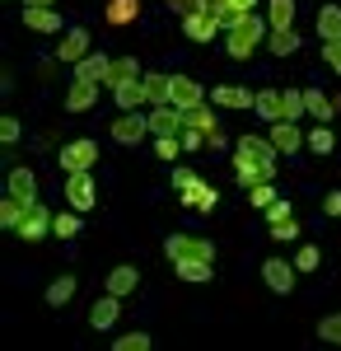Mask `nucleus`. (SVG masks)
Masks as SVG:
<instances>
[{
	"label": "nucleus",
	"instance_id": "2eb2a0df",
	"mask_svg": "<svg viewBox=\"0 0 341 351\" xmlns=\"http://www.w3.org/2000/svg\"><path fill=\"white\" fill-rule=\"evenodd\" d=\"M108 71H112V56H103V52H89V56H84V61L75 66V80L108 84Z\"/></svg>",
	"mask_w": 341,
	"mask_h": 351
},
{
	"label": "nucleus",
	"instance_id": "a18cd8bd",
	"mask_svg": "<svg viewBox=\"0 0 341 351\" xmlns=\"http://www.w3.org/2000/svg\"><path fill=\"white\" fill-rule=\"evenodd\" d=\"M323 61L332 75H341V43H323Z\"/></svg>",
	"mask_w": 341,
	"mask_h": 351
},
{
	"label": "nucleus",
	"instance_id": "9d476101",
	"mask_svg": "<svg viewBox=\"0 0 341 351\" xmlns=\"http://www.w3.org/2000/svg\"><path fill=\"white\" fill-rule=\"evenodd\" d=\"M215 33H225V28H220V19H215L210 10H192V14H183V38H192V43H210Z\"/></svg>",
	"mask_w": 341,
	"mask_h": 351
},
{
	"label": "nucleus",
	"instance_id": "2f4dec72",
	"mask_svg": "<svg viewBox=\"0 0 341 351\" xmlns=\"http://www.w3.org/2000/svg\"><path fill=\"white\" fill-rule=\"evenodd\" d=\"M183 112H187V127H197V132H206V136L220 132V122H215V112H210L206 104H197V108H183Z\"/></svg>",
	"mask_w": 341,
	"mask_h": 351
},
{
	"label": "nucleus",
	"instance_id": "4468645a",
	"mask_svg": "<svg viewBox=\"0 0 341 351\" xmlns=\"http://www.w3.org/2000/svg\"><path fill=\"white\" fill-rule=\"evenodd\" d=\"M253 112H257L262 122H286V99H281V89H257Z\"/></svg>",
	"mask_w": 341,
	"mask_h": 351
},
{
	"label": "nucleus",
	"instance_id": "423d86ee",
	"mask_svg": "<svg viewBox=\"0 0 341 351\" xmlns=\"http://www.w3.org/2000/svg\"><path fill=\"white\" fill-rule=\"evenodd\" d=\"M89 52H94L89 28H66V33H61V43H56V61H61V66H79Z\"/></svg>",
	"mask_w": 341,
	"mask_h": 351
},
{
	"label": "nucleus",
	"instance_id": "5701e85b",
	"mask_svg": "<svg viewBox=\"0 0 341 351\" xmlns=\"http://www.w3.org/2000/svg\"><path fill=\"white\" fill-rule=\"evenodd\" d=\"M112 104H117L122 112H136L140 104H150V99H145V84H140V80H127V84H117V89H112Z\"/></svg>",
	"mask_w": 341,
	"mask_h": 351
},
{
	"label": "nucleus",
	"instance_id": "f257e3e1",
	"mask_svg": "<svg viewBox=\"0 0 341 351\" xmlns=\"http://www.w3.org/2000/svg\"><path fill=\"white\" fill-rule=\"evenodd\" d=\"M276 164H281V150L271 145V136H243L234 145V173H238L243 188L271 183L276 178Z\"/></svg>",
	"mask_w": 341,
	"mask_h": 351
},
{
	"label": "nucleus",
	"instance_id": "aec40b11",
	"mask_svg": "<svg viewBox=\"0 0 341 351\" xmlns=\"http://www.w3.org/2000/svg\"><path fill=\"white\" fill-rule=\"evenodd\" d=\"M206 94H201V84L192 80V75H173V94H168V104H178V108H197Z\"/></svg>",
	"mask_w": 341,
	"mask_h": 351
},
{
	"label": "nucleus",
	"instance_id": "4c0bfd02",
	"mask_svg": "<svg viewBox=\"0 0 341 351\" xmlns=\"http://www.w3.org/2000/svg\"><path fill=\"white\" fill-rule=\"evenodd\" d=\"M281 99H286V122H299L304 117V89H286Z\"/></svg>",
	"mask_w": 341,
	"mask_h": 351
},
{
	"label": "nucleus",
	"instance_id": "c9c22d12",
	"mask_svg": "<svg viewBox=\"0 0 341 351\" xmlns=\"http://www.w3.org/2000/svg\"><path fill=\"white\" fill-rule=\"evenodd\" d=\"M19 216H24V202H19V197H5V202H0V225H5V230H14Z\"/></svg>",
	"mask_w": 341,
	"mask_h": 351
},
{
	"label": "nucleus",
	"instance_id": "a211bd4d",
	"mask_svg": "<svg viewBox=\"0 0 341 351\" xmlns=\"http://www.w3.org/2000/svg\"><path fill=\"white\" fill-rule=\"evenodd\" d=\"M117 314H122V295H108L103 291V300H94V309H89V324L103 332V328L117 324Z\"/></svg>",
	"mask_w": 341,
	"mask_h": 351
},
{
	"label": "nucleus",
	"instance_id": "f03ea898",
	"mask_svg": "<svg viewBox=\"0 0 341 351\" xmlns=\"http://www.w3.org/2000/svg\"><path fill=\"white\" fill-rule=\"evenodd\" d=\"M266 38V24L257 14H243L234 28H225V52L234 56V61H248V56L257 52V43Z\"/></svg>",
	"mask_w": 341,
	"mask_h": 351
},
{
	"label": "nucleus",
	"instance_id": "393cba45",
	"mask_svg": "<svg viewBox=\"0 0 341 351\" xmlns=\"http://www.w3.org/2000/svg\"><path fill=\"white\" fill-rule=\"evenodd\" d=\"M145 71L136 66V56H112V71H108V89H117V84H127V80H140Z\"/></svg>",
	"mask_w": 341,
	"mask_h": 351
},
{
	"label": "nucleus",
	"instance_id": "a19ab883",
	"mask_svg": "<svg viewBox=\"0 0 341 351\" xmlns=\"http://www.w3.org/2000/svg\"><path fill=\"white\" fill-rule=\"evenodd\" d=\"M215 206H220V192L210 188V183L197 192V197H192V211H215Z\"/></svg>",
	"mask_w": 341,
	"mask_h": 351
},
{
	"label": "nucleus",
	"instance_id": "f704fd0d",
	"mask_svg": "<svg viewBox=\"0 0 341 351\" xmlns=\"http://www.w3.org/2000/svg\"><path fill=\"white\" fill-rule=\"evenodd\" d=\"M309 150H314V155H332V150H337V141H332V132H327V122H318V132L309 136Z\"/></svg>",
	"mask_w": 341,
	"mask_h": 351
},
{
	"label": "nucleus",
	"instance_id": "7ed1b4c3",
	"mask_svg": "<svg viewBox=\"0 0 341 351\" xmlns=\"http://www.w3.org/2000/svg\"><path fill=\"white\" fill-rule=\"evenodd\" d=\"M164 253H168V263H215V243L210 239H197V234H168L164 239Z\"/></svg>",
	"mask_w": 341,
	"mask_h": 351
},
{
	"label": "nucleus",
	"instance_id": "473e14b6",
	"mask_svg": "<svg viewBox=\"0 0 341 351\" xmlns=\"http://www.w3.org/2000/svg\"><path fill=\"white\" fill-rule=\"evenodd\" d=\"M271 10V28H294V0H266Z\"/></svg>",
	"mask_w": 341,
	"mask_h": 351
},
{
	"label": "nucleus",
	"instance_id": "de8ad7c7",
	"mask_svg": "<svg viewBox=\"0 0 341 351\" xmlns=\"http://www.w3.org/2000/svg\"><path fill=\"white\" fill-rule=\"evenodd\" d=\"M290 216H294V211H290V202H281V197L266 206V220H271V225H281V220H290Z\"/></svg>",
	"mask_w": 341,
	"mask_h": 351
},
{
	"label": "nucleus",
	"instance_id": "e433bc0d",
	"mask_svg": "<svg viewBox=\"0 0 341 351\" xmlns=\"http://www.w3.org/2000/svg\"><path fill=\"white\" fill-rule=\"evenodd\" d=\"M150 342H155L150 332H127V337L112 342V351H150Z\"/></svg>",
	"mask_w": 341,
	"mask_h": 351
},
{
	"label": "nucleus",
	"instance_id": "f3484780",
	"mask_svg": "<svg viewBox=\"0 0 341 351\" xmlns=\"http://www.w3.org/2000/svg\"><path fill=\"white\" fill-rule=\"evenodd\" d=\"M10 197H19L24 206H33L38 202V178H33V169H10Z\"/></svg>",
	"mask_w": 341,
	"mask_h": 351
},
{
	"label": "nucleus",
	"instance_id": "c03bdc74",
	"mask_svg": "<svg viewBox=\"0 0 341 351\" xmlns=\"http://www.w3.org/2000/svg\"><path fill=\"white\" fill-rule=\"evenodd\" d=\"M178 141H183V150H201V145H210V136H206V132H197V127H187Z\"/></svg>",
	"mask_w": 341,
	"mask_h": 351
},
{
	"label": "nucleus",
	"instance_id": "09e8293b",
	"mask_svg": "<svg viewBox=\"0 0 341 351\" xmlns=\"http://www.w3.org/2000/svg\"><path fill=\"white\" fill-rule=\"evenodd\" d=\"M323 211H327V216H341V192H327V197H323Z\"/></svg>",
	"mask_w": 341,
	"mask_h": 351
},
{
	"label": "nucleus",
	"instance_id": "bb28decb",
	"mask_svg": "<svg viewBox=\"0 0 341 351\" xmlns=\"http://www.w3.org/2000/svg\"><path fill=\"white\" fill-rule=\"evenodd\" d=\"M332 108H337V104H332L323 89H304V112H314L318 122H332V117H337Z\"/></svg>",
	"mask_w": 341,
	"mask_h": 351
},
{
	"label": "nucleus",
	"instance_id": "37998d69",
	"mask_svg": "<svg viewBox=\"0 0 341 351\" xmlns=\"http://www.w3.org/2000/svg\"><path fill=\"white\" fill-rule=\"evenodd\" d=\"M248 202H253V206H271V202H276V188H271V183H257V188H248Z\"/></svg>",
	"mask_w": 341,
	"mask_h": 351
},
{
	"label": "nucleus",
	"instance_id": "6e6552de",
	"mask_svg": "<svg viewBox=\"0 0 341 351\" xmlns=\"http://www.w3.org/2000/svg\"><path fill=\"white\" fill-rule=\"evenodd\" d=\"M66 202H71L75 211H94V206H99V188H94L89 169H84V173H66Z\"/></svg>",
	"mask_w": 341,
	"mask_h": 351
},
{
	"label": "nucleus",
	"instance_id": "39448f33",
	"mask_svg": "<svg viewBox=\"0 0 341 351\" xmlns=\"http://www.w3.org/2000/svg\"><path fill=\"white\" fill-rule=\"evenodd\" d=\"M52 216H56V211H47L42 202H33V206H24V216H19V225H14V234H19L24 243L47 239V234H52Z\"/></svg>",
	"mask_w": 341,
	"mask_h": 351
},
{
	"label": "nucleus",
	"instance_id": "f8f14e48",
	"mask_svg": "<svg viewBox=\"0 0 341 351\" xmlns=\"http://www.w3.org/2000/svg\"><path fill=\"white\" fill-rule=\"evenodd\" d=\"M271 145H276L281 155H294V150H304V145H309V136L299 132L294 122H271Z\"/></svg>",
	"mask_w": 341,
	"mask_h": 351
},
{
	"label": "nucleus",
	"instance_id": "6ab92c4d",
	"mask_svg": "<svg viewBox=\"0 0 341 351\" xmlns=\"http://www.w3.org/2000/svg\"><path fill=\"white\" fill-rule=\"evenodd\" d=\"M24 28H33V33H61V14L42 10V5H24Z\"/></svg>",
	"mask_w": 341,
	"mask_h": 351
},
{
	"label": "nucleus",
	"instance_id": "4be33fe9",
	"mask_svg": "<svg viewBox=\"0 0 341 351\" xmlns=\"http://www.w3.org/2000/svg\"><path fill=\"white\" fill-rule=\"evenodd\" d=\"M140 84H145L150 108H155V104H168V94H173V75H164V71H145V75H140Z\"/></svg>",
	"mask_w": 341,
	"mask_h": 351
},
{
	"label": "nucleus",
	"instance_id": "dca6fc26",
	"mask_svg": "<svg viewBox=\"0 0 341 351\" xmlns=\"http://www.w3.org/2000/svg\"><path fill=\"white\" fill-rule=\"evenodd\" d=\"M253 99H257V94H248V89H238V84H215V89H210V104H215V108H253Z\"/></svg>",
	"mask_w": 341,
	"mask_h": 351
},
{
	"label": "nucleus",
	"instance_id": "58836bf2",
	"mask_svg": "<svg viewBox=\"0 0 341 351\" xmlns=\"http://www.w3.org/2000/svg\"><path fill=\"white\" fill-rule=\"evenodd\" d=\"M155 155L173 164V155H183V141L178 136H155Z\"/></svg>",
	"mask_w": 341,
	"mask_h": 351
},
{
	"label": "nucleus",
	"instance_id": "79ce46f5",
	"mask_svg": "<svg viewBox=\"0 0 341 351\" xmlns=\"http://www.w3.org/2000/svg\"><path fill=\"white\" fill-rule=\"evenodd\" d=\"M318 263H323V258H318V248H314V243H304V248H299V258H294V271H318Z\"/></svg>",
	"mask_w": 341,
	"mask_h": 351
},
{
	"label": "nucleus",
	"instance_id": "ea45409f",
	"mask_svg": "<svg viewBox=\"0 0 341 351\" xmlns=\"http://www.w3.org/2000/svg\"><path fill=\"white\" fill-rule=\"evenodd\" d=\"M318 337H323V342H337V347H341V309H337V314H327V319L318 324Z\"/></svg>",
	"mask_w": 341,
	"mask_h": 351
},
{
	"label": "nucleus",
	"instance_id": "72a5a7b5",
	"mask_svg": "<svg viewBox=\"0 0 341 351\" xmlns=\"http://www.w3.org/2000/svg\"><path fill=\"white\" fill-rule=\"evenodd\" d=\"M173 271H178L183 281H210V263H197V258H192V263H173Z\"/></svg>",
	"mask_w": 341,
	"mask_h": 351
},
{
	"label": "nucleus",
	"instance_id": "8fccbe9b",
	"mask_svg": "<svg viewBox=\"0 0 341 351\" xmlns=\"http://www.w3.org/2000/svg\"><path fill=\"white\" fill-rule=\"evenodd\" d=\"M24 5H42V10H52L56 0H24Z\"/></svg>",
	"mask_w": 341,
	"mask_h": 351
},
{
	"label": "nucleus",
	"instance_id": "20e7f679",
	"mask_svg": "<svg viewBox=\"0 0 341 351\" xmlns=\"http://www.w3.org/2000/svg\"><path fill=\"white\" fill-rule=\"evenodd\" d=\"M99 164V141L89 136H75L71 145H61V173H84Z\"/></svg>",
	"mask_w": 341,
	"mask_h": 351
},
{
	"label": "nucleus",
	"instance_id": "7c9ffc66",
	"mask_svg": "<svg viewBox=\"0 0 341 351\" xmlns=\"http://www.w3.org/2000/svg\"><path fill=\"white\" fill-rule=\"evenodd\" d=\"M136 14H140V0H108V24H131Z\"/></svg>",
	"mask_w": 341,
	"mask_h": 351
},
{
	"label": "nucleus",
	"instance_id": "c756f323",
	"mask_svg": "<svg viewBox=\"0 0 341 351\" xmlns=\"http://www.w3.org/2000/svg\"><path fill=\"white\" fill-rule=\"evenodd\" d=\"M71 295H75V276H56L52 286H47V304H52V309H66Z\"/></svg>",
	"mask_w": 341,
	"mask_h": 351
},
{
	"label": "nucleus",
	"instance_id": "1a4fd4ad",
	"mask_svg": "<svg viewBox=\"0 0 341 351\" xmlns=\"http://www.w3.org/2000/svg\"><path fill=\"white\" fill-rule=\"evenodd\" d=\"M187 132V112L178 104H155L150 112V136H183Z\"/></svg>",
	"mask_w": 341,
	"mask_h": 351
},
{
	"label": "nucleus",
	"instance_id": "cd10ccee",
	"mask_svg": "<svg viewBox=\"0 0 341 351\" xmlns=\"http://www.w3.org/2000/svg\"><path fill=\"white\" fill-rule=\"evenodd\" d=\"M79 230H84V220H79L75 206H71V211H56V216H52V234H56V239H75Z\"/></svg>",
	"mask_w": 341,
	"mask_h": 351
},
{
	"label": "nucleus",
	"instance_id": "c85d7f7f",
	"mask_svg": "<svg viewBox=\"0 0 341 351\" xmlns=\"http://www.w3.org/2000/svg\"><path fill=\"white\" fill-rule=\"evenodd\" d=\"M266 47H271V56H290V52H299V33H294V28H271Z\"/></svg>",
	"mask_w": 341,
	"mask_h": 351
},
{
	"label": "nucleus",
	"instance_id": "b1692460",
	"mask_svg": "<svg viewBox=\"0 0 341 351\" xmlns=\"http://www.w3.org/2000/svg\"><path fill=\"white\" fill-rule=\"evenodd\" d=\"M318 38L323 43H341V5H323L318 10Z\"/></svg>",
	"mask_w": 341,
	"mask_h": 351
},
{
	"label": "nucleus",
	"instance_id": "412c9836",
	"mask_svg": "<svg viewBox=\"0 0 341 351\" xmlns=\"http://www.w3.org/2000/svg\"><path fill=\"white\" fill-rule=\"evenodd\" d=\"M94 104H99V84L75 80L71 89H66V108H71V112H89Z\"/></svg>",
	"mask_w": 341,
	"mask_h": 351
},
{
	"label": "nucleus",
	"instance_id": "9b49d317",
	"mask_svg": "<svg viewBox=\"0 0 341 351\" xmlns=\"http://www.w3.org/2000/svg\"><path fill=\"white\" fill-rule=\"evenodd\" d=\"M262 281L276 291V295H290V291H294V263H286V258H266L262 263Z\"/></svg>",
	"mask_w": 341,
	"mask_h": 351
},
{
	"label": "nucleus",
	"instance_id": "ddd939ff",
	"mask_svg": "<svg viewBox=\"0 0 341 351\" xmlns=\"http://www.w3.org/2000/svg\"><path fill=\"white\" fill-rule=\"evenodd\" d=\"M136 286H140V271H136L131 263H122V267L108 271V286H103V291H108V295H122V300H127V295H136Z\"/></svg>",
	"mask_w": 341,
	"mask_h": 351
},
{
	"label": "nucleus",
	"instance_id": "0eeeda50",
	"mask_svg": "<svg viewBox=\"0 0 341 351\" xmlns=\"http://www.w3.org/2000/svg\"><path fill=\"white\" fill-rule=\"evenodd\" d=\"M145 136H150V112H122L112 122V141L117 145H140Z\"/></svg>",
	"mask_w": 341,
	"mask_h": 351
},
{
	"label": "nucleus",
	"instance_id": "49530a36",
	"mask_svg": "<svg viewBox=\"0 0 341 351\" xmlns=\"http://www.w3.org/2000/svg\"><path fill=\"white\" fill-rule=\"evenodd\" d=\"M19 132H24V127H19V117H0V141H5V145H14Z\"/></svg>",
	"mask_w": 341,
	"mask_h": 351
},
{
	"label": "nucleus",
	"instance_id": "a878e982",
	"mask_svg": "<svg viewBox=\"0 0 341 351\" xmlns=\"http://www.w3.org/2000/svg\"><path fill=\"white\" fill-rule=\"evenodd\" d=\"M173 188H178V197H183V206H192V197L206 188V183H201L197 169H173Z\"/></svg>",
	"mask_w": 341,
	"mask_h": 351
}]
</instances>
